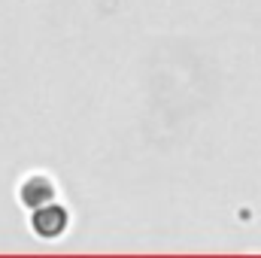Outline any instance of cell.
Returning a JSON list of instances; mask_svg holds the SVG:
<instances>
[{"mask_svg": "<svg viewBox=\"0 0 261 258\" xmlns=\"http://www.w3.org/2000/svg\"><path fill=\"white\" fill-rule=\"evenodd\" d=\"M67 225H70V213H67L64 203H58V200H49V203H43V207H37L31 213V228L43 240L61 237L67 231Z\"/></svg>", "mask_w": 261, "mask_h": 258, "instance_id": "cell-1", "label": "cell"}, {"mask_svg": "<svg viewBox=\"0 0 261 258\" xmlns=\"http://www.w3.org/2000/svg\"><path fill=\"white\" fill-rule=\"evenodd\" d=\"M18 197H21V203L28 210H37V207L55 200L58 197V189H55V183L46 173H31V176H24V183L18 189Z\"/></svg>", "mask_w": 261, "mask_h": 258, "instance_id": "cell-2", "label": "cell"}]
</instances>
